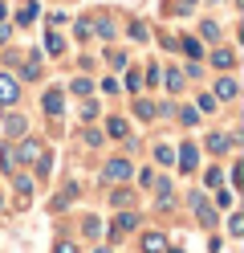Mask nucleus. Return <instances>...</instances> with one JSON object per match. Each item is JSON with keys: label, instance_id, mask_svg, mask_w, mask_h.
<instances>
[{"label": "nucleus", "instance_id": "23", "mask_svg": "<svg viewBox=\"0 0 244 253\" xmlns=\"http://www.w3.org/2000/svg\"><path fill=\"white\" fill-rule=\"evenodd\" d=\"M155 155H159V164H175V151H171V147H159Z\"/></svg>", "mask_w": 244, "mask_h": 253}, {"label": "nucleus", "instance_id": "12", "mask_svg": "<svg viewBox=\"0 0 244 253\" xmlns=\"http://www.w3.org/2000/svg\"><path fill=\"white\" fill-rule=\"evenodd\" d=\"M167 90H171V94L183 90V74H179V70H167Z\"/></svg>", "mask_w": 244, "mask_h": 253}, {"label": "nucleus", "instance_id": "21", "mask_svg": "<svg viewBox=\"0 0 244 253\" xmlns=\"http://www.w3.org/2000/svg\"><path fill=\"white\" fill-rule=\"evenodd\" d=\"M135 225H139L135 212H122V216H118V229H135Z\"/></svg>", "mask_w": 244, "mask_h": 253}, {"label": "nucleus", "instance_id": "11", "mask_svg": "<svg viewBox=\"0 0 244 253\" xmlns=\"http://www.w3.org/2000/svg\"><path fill=\"white\" fill-rule=\"evenodd\" d=\"M70 90L81 98V94H90V90H94V82H90V78H73V82H70Z\"/></svg>", "mask_w": 244, "mask_h": 253}, {"label": "nucleus", "instance_id": "22", "mask_svg": "<svg viewBox=\"0 0 244 253\" xmlns=\"http://www.w3.org/2000/svg\"><path fill=\"white\" fill-rule=\"evenodd\" d=\"M204 180H208V188H220V180H224V171H216V168H211V171H208Z\"/></svg>", "mask_w": 244, "mask_h": 253}, {"label": "nucleus", "instance_id": "19", "mask_svg": "<svg viewBox=\"0 0 244 253\" xmlns=\"http://www.w3.org/2000/svg\"><path fill=\"white\" fill-rule=\"evenodd\" d=\"M25 131V119L21 115H8V135H21Z\"/></svg>", "mask_w": 244, "mask_h": 253}, {"label": "nucleus", "instance_id": "18", "mask_svg": "<svg viewBox=\"0 0 244 253\" xmlns=\"http://www.w3.org/2000/svg\"><path fill=\"white\" fill-rule=\"evenodd\" d=\"M135 115H139V119H151V115H155V106L146 102V98H139V102H135Z\"/></svg>", "mask_w": 244, "mask_h": 253}, {"label": "nucleus", "instance_id": "26", "mask_svg": "<svg viewBox=\"0 0 244 253\" xmlns=\"http://www.w3.org/2000/svg\"><path fill=\"white\" fill-rule=\"evenodd\" d=\"M57 253H77V245H73V241H61V245H57Z\"/></svg>", "mask_w": 244, "mask_h": 253}, {"label": "nucleus", "instance_id": "1", "mask_svg": "<svg viewBox=\"0 0 244 253\" xmlns=\"http://www.w3.org/2000/svg\"><path fill=\"white\" fill-rule=\"evenodd\" d=\"M191 209H195V216H200L204 225H216V209H208V196H204V192L191 196Z\"/></svg>", "mask_w": 244, "mask_h": 253}, {"label": "nucleus", "instance_id": "15", "mask_svg": "<svg viewBox=\"0 0 244 253\" xmlns=\"http://www.w3.org/2000/svg\"><path fill=\"white\" fill-rule=\"evenodd\" d=\"M106 131H110L114 139H126V123H122V119H110V123H106Z\"/></svg>", "mask_w": 244, "mask_h": 253}, {"label": "nucleus", "instance_id": "7", "mask_svg": "<svg viewBox=\"0 0 244 253\" xmlns=\"http://www.w3.org/2000/svg\"><path fill=\"white\" fill-rule=\"evenodd\" d=\"M211 61H216L220 70H232V66H236V57H232V49H216V53H211Z\"/></svg>", "mask_w": 244, "mask_h": 253}, {"label": "nucleus", "instance_id": "27", "mask_svg": "<svg viewBox=\"0 0 244 253\" xmlns=\"http://www.w3.org/2000/svg\"><path fill=\"white\" fill-rule=\"evenodd\" d=\"M0 41H8V25L4 21H0Z\"/></svg>", "mask_w": 244, "mask_h": 253}, {"label": "nucleus", "instance_id": "10", "mask_svg": "<svg viewBox=\"0 0 244 253\" xmlns=\"http://www.w3.org/2000/svg\"><path fill=\"white\" fill-rule=\"evenodd\" d=\"M179 45H183V53H187V57H204V49H200V41H195V37H183Z\"/></svg>", "mask_w": 244, "mask_h": 253}, {"label": "nucleus", "instance_id": "8", "mask_svg": "<svg viewBox=\"0 0 244 253\" xmlns=\"http://www.w3.org/2000/svg\"><path fill=\"white\" fill-rule=\"evenodd\" d=\"M179 168H183V171L195 168V147H191V143H187V147H179Z\"/></svg>", "mask_w": 244, "mask_h": 253}, {"label": "nucleus", "instance_id": "28", "mask_svg": "<svg viewBox=\"0 0 244 253\" xmlns=\"http://www.w3.org/2000/svg\"><path fill=\"white\" fill-rule=\"evenodd\" d=\"M191 4H195V0H179V8H191Z\"/></svg>", "mask_w": 244, "mask_h": 253}, {"label": "nucleus", "instance_id": "20", "mask_svg": "<svg viewBox=\"0 0 244 253\" xmlns=\"http://www.w3.org/2000/svg\"><path fill=\"white\" fill-rule=\"evenodd\" d=\"M179 123H187V126H195V123H200V110H191V106H187L183 115H179Z\"/></svg>", "mask_w": 244, "mask_h": 253}, {"label": "nucleus", "instance_id": "6", "mask_svg": "<svg viewBox=\"0 0 244 253\" xmlns=\"http://www.w3.org/2000/svg\"><path fill=\"white\" fill-rule=\"evenodd\" d=\"M236 82H232V78H220V82H216V94H220V98H236Z\"/></svg>", "mask_w": 244, "mask_h": 253}, {"label": "nucleus", "instance_id": "5", "mask_svg": "<svg viewBox=\"0 0 244 253\" xmlns=\"http://www.w3.org/2000/svg\"><path fill=\"white\" fill-rule=\"evenodd\" d=\"M41 106H45V115H61V90H49L41 98Z\"/></svg>", "mask_w": 244, "mask_h": 253}, {"label": "nucleus", "instance_id": "17", "mask_svg": "<svg viewBox=\"0 0 244 253\" xmlns=\"http://www.w3.org/2000/svg\"><path fill=\"white\" fill-rule=\"evenodd\" d=\"M208 147H211V151H216V155H220V151H228V147H232V143H228V139H224V135H211V139H208Z\"/></svg>", "mask_w": 244, "mask_h": 253}, {"label": "nucleus", "instance_id": "24", "mask_svg": "<svg viewBox=\"0 0 244 253\" xmlns=\"http://www.w3.org/2000/svg\"><path fill=\"white\" fill-rule=\"evenodd\" d=\"M228 233L240 237V233H244V220H240V216H232V220H228Z\"/></svg>", "mask_w": 244, "mask_h": 253}, {"label": "nucleus", "instance_id": "14", "mask_svg": "<svg viewBox=\"0 0 244 253\" xmlns=\"http://www.w3.org/2000/svg\"><path fill=\"white\" fill-rule=\"evenodd\" d=\"M45 49H49V53H53V57H57V53L65 49V41H61L57 33H49V37H45Z\"/></svg>", "mask_w": 244, "mask_h": 253}, {"label": "nucleus", "instance_id": "13", "mask_svg": "<svg viewBox=\"0 0 244 253\" xmlns=\"http://www.w3.org/2000/svg\"><path fill=\"white\" fill-rule=\"evenodd\" d=\"M33 17H37V4H33V0H25V4H21V21H16V25H29Z\"/></svg>", "mask_w": 244, "mask_h": 253}, {"label": "nucleus", "instance_id": "2", "mask_svg": "<svg viewBox=\"0 0 244 253\" xmlns=\"http://www.w3.org/2000/svg\"><path fill=\"white\" fill-rule=\"evenodd\" d=\"M102 176H106V180H114V184H118V180H126V176H130V164H126V160H110V164H106V171H102Z\"/></svg>", "mask_w": 244, "mask_h": 253}, {"label": "nucleus", "instance_id": "16", "mask_svg": "<svg viewBox=\"0 0 244 253\" xmlns=\"http://www.w3.org/2000/svg\"><path fill=\"white\" fill-rule=\"evenodd\" d=\"M106 61H110L114 70H122V66H126V53H122V49H106Z\"/></svg>", "mask_w": 244, "mask_h": 253}, {"label": "nucleus", "instance_id": "29", "mask_svg": "<svg viewBox=\"0 0 244 253\" xmlns=\"http://www.w3.org/2000/svg\"><path fill=\"white\" fill-rule=\"evenodd\" d=\"M0 204H4V200H0Z\"/></svg>", "mask_w": 244, "mask_h": 253}, {"label": "nucleus", "instance_id": "4", "mask_svg": "<svg viewBox=\"0 0 244 253\" xmlns=\"http://www.w3.org/2000/svg\"><path fill=\"white\" fill-rule=\"evenodd\" d=\"M37 155H41V143H37V139H25V143L16 147V160H37Z\"/></svg>", "mask_w": 244, "mask_h": 253}, {"label": "nucleus", "instance_id": "25", "mask_svg": "<svg viewBox=\"0 0 244 253\" xmlns=\"http://www.w3.org/2000/svg\"><path fill=\"white\" fill-rule=\"evenodd\" d=\"M200 110H208V115H211V110H216V98H211V94H204V98H200Z\"/></svg>", "mask_w": 244, "mask_h": 253}, {"label": "nucleus", "instance_id": "3", "mask_svg": "<svg viewBox=\"0 0 244 253\" xmlns=\"http://www.w3.org/2000/svg\"><path fill=\"white\" fill-rule=\"evenodd\" d=\"M16 90H21V86H16L8 74H0V102H16Z\"/></svg>", "mask_w": 244, "mask_h": 253}, {"label": "nucleus", "instance_id": "9", "mask_svg": "<svg viewBox=\"0 0 244 253\" xmlns=\"http://www.w3.org/2000/svg\"><path fill=\"white\" fill-rule=\"evenodd\" d=\"M142 249H146V253H163V237H159V233H146V237H142Z\"/></svg>", "mask_w": 244, "mask_h": 253}, {"label": "nucleus", "instance_id": "30", "mask_svg": "<svg viewBox=\"0 0 244 253\" xmlns=\"http://www.w3.org/2000/svg\"><path fill=\"white\" fill-rule=\"evenodd\" d=\"M179 253H183V249H179Z\"/></svg>", "mask_w": 244, "mask_h": 253}]
</instances>
